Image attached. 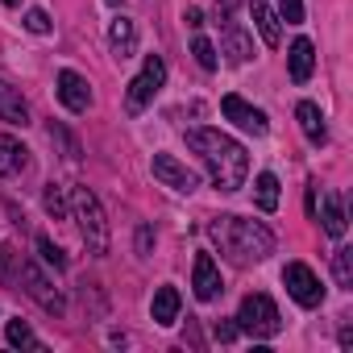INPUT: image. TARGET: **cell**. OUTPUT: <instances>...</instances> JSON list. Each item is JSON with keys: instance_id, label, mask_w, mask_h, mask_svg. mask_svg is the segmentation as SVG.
I'll list each match as a JSON object with an SVG mask.
<instances>
[{"instance_id": "d590c367", "label": "cell", "mask_w": 353, "mask_h": 353, "mask_svg": "<svg viewBox=\"0 0 353 353\" xmlns=\"http://www.w3.org/2000/svg\"><path fill=\"white\" fill-rule=\"evenodd\" d=\"M5 5H9V9H17V5H21V0H5Z\"/></svg>"}, {"instance_id": "d6a6232c", "label": "cell", "mask_w": 353, "mask_h": 353, "mask_svg": "<svg viewBox=\"0 0 353 353\" xmlns=\"http://www.w3.org/2000/svg\"><path fill=\"white\" fill-rule=\"evenodd\" d=\"M183 21H188L192 30H200V26H204V13H200V9H188V13H183Z\"/></svg>"}, {"instance_id": "836d02e7", "label": "cell", "mask_w": 353, "mask_h": 353, "mask_svg": "<svg viewBox=\"0 0 353 353\" xmlns=\"http://www.w3.org/2000/svg\"><path fill=\"white\" fill-rule=\"evenodd\" d=\"M341 349H353V328L349 324H341Z\"/></svg>"}, {"instance_id": "1f68e13d", "label": "cell", "mask_w": 353, "mask_h": 353, "mask_svg": "<svg viewBox=\"0 0 353 353\" xmlns=\"http://www.w3.org/2000/svg\"><path fill=\"white\" fill-rule=\"evenodd\" d=\"M150 241H154V233H150V225H141L137 229V254L141 258H150Z\"/></svg>"}, {"instance_id": "484cf974", "label": "cell", "mask_w": 353, "mask_h": 353, "mask_svg": "<svg viewBox=\"0 0 353 353\" xmlns=\"http://www.w3.org/2000/svg\"><path fill=\"white\" fill-rule=\"evenodd\" d=\"M192 54H196V63H200L204 71H216V46H212L208 38H196V42H192Z\"/></svg>"}, {"instance_id": "f546056e", "label": "cell", "mask_w": 353, "mask_h": 353, "mask_svg": "<svg viewBox=\"0 0 353 353\" xmlns=\"http://www.w3.org/2000/svg\"><path fill=\"white\" fill-rule=\"evenodd\" d=\"M50 137H54V141H63V150H67V158H71V162L79 158V145H75V141H71V137H67L59 125H50Z\"/></svg>"}, {"instance_id": "4dcf8cb0", "label": "cell", "mask_w": 353, "mask_h": 353, "mask_svg": "<svg viewBox=\"0 0 353 353\" xmlns=\"http://www.w3.org/2000/svg\"><path fill=\"white\" fill-rule=\"evenodd\" d=\"M237 332H241V328H237V324H229V320H216V328H212V336H216L221 345H229Z\"/></svg>"}, {"instance_id": "8fae6325", "label": "cell", "mask_w": 353, "mask_h": 353, "mask_svg": "<svg viewBox=\"0 0 353 353\" xmlns=\"http://www.w3.org/2000/svg\"><path fill=\"white\" fill-rule=\"evenodd\" d=\"M59 100L67 112H88L92 108V92H88V79L79 71H59Z\"/></svg>"}, {"instance_id": "7402d4cb", "label": "cell", "mask_w": 353, "mask_h": 353, "mask_svg": "<svg viewBox=\"0 0 353 353\" xmlns=\"http://www.w3.org/2000/svg\"><path fill=\"white\" fill-rule=\"evenodd\" d=\"M5 336H9V345H17V349H34V353H42V349H46V345L34 336V328H30L26 320H9Z\"/></svg>"}, {"instance_id": "ba28073f", "label": "cell", "mask_w": 353, "mask_h": 353, "mask_svg": "<svg viewBox=\"0 0 353 353\" xmlns=\"http://www.w3.org/2000/svg\"><path fill=\"white\" fill-rule=\"evenodd\" d=\"M221 108H225V117H229L237 129H245V133H254V137H262V133L270 129V125H266V112L254 108V104H245L241 96H225Z\"/></svg>"}, {"instance_id": "ac0fdd59", "label": "cell", "mask_w": 353, "mask_h": 353, "mask_svg": "<svg viewBox=\"0 0 353 353\" xmlns=\"http://www.w3.org/2000/svg\"><path fill=\"white\" fill-rule=\"evenodd\" d=\"M0 121L5 125H30V108H26L21 92L9 88V83H0Z\"/></svg>"}, {"instance_id": "ffe728a7", "label": "cell", "mask_w": 353, "mask_h": 353, "mask_svg": "<svg viewBox=\"0 0 353 353\" xmlns=\"http://www.w3.org/2000/svg\"><path fill=\"white\" fill-rule=\"evenodd\" d=\"M254 200H258V208H262V212H274V208H279V179H274L270 170H262V174H258V183H254Z\"/></svg>"}, {"instance_id": "5bb4252c", "label": "cell", "mask_w": 353, "mask_h": 353, "mask_svg": "<svg viewBox=\"0 0 353 353\" xmlns=\"http://www.w3.org/2000/svg\"><path fill=\"white\" fill-rule=\"evenodd\" d=\"M225 54L233 67H245L254 59V38L237 26V21H225Z\"/></svg>"}, {"instance_id": "3957f363", "label": "cell", "mask_w": 353, "mask_h": 353, "mask_svg": "<svg viewBox=\"0 0 353 353\" xmlns=\"http://www.w3.org/2000/svg\"><path fill=\"white\" fill-rule=\"evenodd\" d=\"M71 216L79 225V237H83L88 254L104 258L108 254V221H104V208L92 196V188H71Z\"/></svg>"}, {"instance_id": "277c9868", "label": "cell", "mask_w": 353, "mask_h": 353, "mask_svg": "<svg viewBox=\"0 0 353 353\" xmlns=\"http://www.w3.org/2000/svg\"><path fill=\"white\" fill-rule=\"evenodd\" d=\"M237 328H241V332H250V336H279V332H283V316H279V307H274V299H270V295L254 291V295H245V299H241Z\"/></svg>"}, {"instance_id": "d6986e66", "label": "cell", "mask_w": 353, "mask_h": 353, "mask_svg": "<svg viewBox=\"0 0 353 353\" xmlns=\"http://www.w3.org/2000/svg\"><path fill=\"white\" fill-rule=\"evenodd\" d=\"M179 307H183V299H179V291L174 287H158V295H154V324H162V328H170L174 320H179Z\"/></svg>"}, {"instance_id": "6da1fadb", "label": "cell", "mask_w": 353, "mask_h": 353, "mask_svg": "<svg viewBox=\"0 0 353 353\" xmlns=\"http://www.w3.org/2000/svg\"><path fill=\"white\" fill-rule=\"evenodd\" d=\"M188 145L204 158L216 192H237L250 174V154L241 141H233L221 129H188Z\"/></svg>"}, {"instance_id": "f1b7e54d", "label": "cell", "mask_w": 353, "mask_h": 353, "mask_svg": "<svg viewBox=\"0 0 353 353\" xmlns=\"http://www.w3.org/2000/svg\"><path fill=\"white\" fill-rule=\"evenodd\" d=\"M283 21L287 26H299L303 21V0H283Z\"/></svg>"}, {"instance_id": "603a6c76", "label": "cell", "mask_w": 353, "mask_h": 353, "mask_svg": "<svg viewBox=\"0 0 353 353\" xmlns=\"http://www.w3.org/2000/svg\"><path fill=\"white\" fill-rule=\"evenodd\" d=\"M332 274H336V287L353 291V250H349V245H341V250L332 254Z\"/></svg>"}, {"instance_id": "d4e9b609", "label": "cell", "mask_w": 353, "mask_h": 353, "mask_svg": "<svg viewBox=\"0 0 353 353\" xmlns=\"http://www.w3.org/2000/svg\"><path fill=\"white\" fill-rule=\"evenodd\" d=\"M38 254H42V262H50L54 270H67V262H71V258L50 241V237H38Z\"/></svg>"}, {"instance_id": "30bf717a", "label": "cell", "mask_w": 353, "mask_h": 353, "mask_svg": "<svg viewBox=\"0 0 353 353\" xmlns=\"http://www.w3.org/2000/svg\"><path fill=\"white\" fill-rule=\"evenodd\" d=\"M154 179H162L174 192H196V174L179 158H170V154H154Z\"/></svg>"}, {"instance_id": "9a60e30c", "label": "cell", "mask_w": 353, "mask_h": 353, "mask_svg": "<svg viewBox=\"0 0 353 353\" xmlns=\"http://www.w3.org/2000/svg\"><path fill=\"white\" fill-rule=\"evenodd\" d=\"M108 46H112L117 59H133V50H137V26H133L129 17H112V26H108Z\"/></svg>"}, {"instance_id": "5b68a950", "label": "cell", "mask_w": 353, "mask_h": 353, "mask_svg": "<svg viewBox=\"0 0 353 353\" xmlns=\"http://www.w3.org/2000/svg\"><path fill=\"white\" fill-rule=\"evenodd\" d=\"M17 283H26L30 299H38V303H42V312H50V316H63V312H67L63 291L50 283V274H46L34 258H17Z\"/></svg>"}, {"instance_id": "4316f807", "label": "cell", "mask_w": 353, "mask_h": 353, "mask_svg": "<svg viewBox=\"0 0 353 353\" xmlns=\"http://www.w3.org/2000/svg\"><path fill=\"white\" fill-rule=\"evenodd\" d=\"M13 262H17V250L13 245H0V283H17Z\"/></svg>"}, {"instance_id": "52a82bcc", "label": "cell", "mask_w": 353, "mask_h": 353, "mask_svg": "<svg viewBox=\"0 0 353 353\" xmlns=\"http://www.w3.org/2000/svg\"><path fill=\"white\" fill-rule=\"evenodd\" d=\"M283 283H287V295H291L299 307H320V303H324V287H320V279L312 274V266H303V262H287Z\"/></svg>"}, {"instance_id": "44dd1931", "label": "cell", "mask_w": 353, "mask_h": 353, "mask_svg": "<svg viewBox=\"0 0 353 353\" xmlns=\"http://www.w3.org/2000/svg\"><path fill=\"white\" fill-rule=\"evenodd\" d=\"M345 204H341V196H324V233L328 237H345Z\"/></svg>"}, {"instance_id": "8992f818", "label": "cell", "mask_w": 353, "mask_h": 353, "mask_svg": "<svg viewBox=\"0 0 353 353\" xmlns=\"http://www.w3.org/2000/svg\"><path fill=\"white\" fill-rule=\"evenodd\" d=\"M162 83H166V63H162V54H145V67H141V75L129 83V92H125V108L137 117L158 92H162Z\"/></svg>"}, {"instance_id": "7c38bea8", "label": "cell", "mask_w": 353, "mask_h": 353, "mask_svg": "<svg viewBox=\"0 0 353 353\" xmlns=\"http://www.w3.org/2000/svg\"><path fill=\"white\" fill-rule=\"evenodd\" d=\"M250 17H254V30L262 34L266 46H279V42H283V17L266 5V0H254V5H250Z\"/></svg>"}, {"instance_id": "e575fe53", "label": "cell", "mask_w": 353, "mask_h": 353, "mask_svg": "<svg viewBox=\"0 0 353 353\" xmlns=\"http://www.w3.org/2000/svg\"><path fill=\"white\" fill-rule=\"evenodd\" d=\"M216 5H221V13H225V17H229V13H233V9H237V5H241V0H216Z\"/></svg>"}, {"instance_id": "83f0119b", "label": "cell", "mask_w": 353, "mask_h": 353, "mask_svg": "<svg viewBox=\"0 0 353 353\" xmlns=\"http://www.w3.org/2000/svg\"><path fill=\"white\" fill-rule=\"evenodd\" d=\"M26 30H30V34H50V17H46V9H30V13H26Z\"/></svg>"}, {"instance_id": "4fadbf2b", "label": "cell", "mask_w": 353, "mask_h": 353, "mask_svg": "<svg viewBox=\"0 0 353 353\" xmlns=\"http://www.w3.org/2000/svg\"><path fill=\"white\" fill-rule=\"evenodd\" d=\"M30 166V150L9 137V133H0V179H13V174H21Z\"/></svg>"}, {"instance_id": "e0dca14e", "label": "cell", "mask_w": 353, "mask_h": 353, "mask_svg": "<svg viewBox=\"0 0 353 353\" xmlns=\"http://www.w3.org/2000/svg\"><path fill=\"white\" fill-rule=\"evenodd\" d=\"M312 67H316V50H312L307 38H299V42L287 50V71H291L295 83H307V79H312Z\"/></svg>"}, {"instance_id": "7a4b0ae2", "label": "cell", "mask_w": 353, "mask_h": 353, "mask_svg": "<svg viewBox=\"0 0 353 353\" xmlns=\"http://www.w3.org/2000/svg\"><path fill=\"white\" fill-rule=\"evenodd\" d=\"M212 241L221 245V254L233 262V266H254V262H266L274 254V233L262 225V221H241V216H216L208 225Z\"/></svg>"}, {"instance_id": "2e32d148", "label": "cell", "mask_w": 353, "mask_h": 353, "mask_svg": "<svg viewBox=\"0 0 353 353\" xmlns=\"http://www.w3.org/2000/svg\"><path fill=\"white\" fill-rule=\"evenodd\" d=\"M295 121H299V129H303V137H307L312 145H324V141H328V129H324L320 104H312V100H299V108H295Z\"/></svg>"}, {"instance_id": "cb8c5ba5", "label": "cell", "mask_w": 353, "mask_h": 353, "mask_svg": "<svg viewBox=\"0 0 353 353\" xmlns=\"http://www.w3.org/2000/svg\"><path fill=\"white\" fill-rule=\"evenodd\" d=\"M46 212H50L54 221H67V216H71V204H67V192H63L59 183H50V188H46Z\"/></svg>"}, {"instance_id": "9c48e42d", "label": "cell", "mask_w": 353, "mask_h": 353, "mask_svg": "<svg viewBox=\"0 0 353 353\" xmlns=\"http://www.w3.org/2000/svg\"><path fill=\"white\" fill-rule=\"evenodd\" d=\"M192 287H196V299H200V303L221 299L225 283H221V270H216L212 254H196V274H192Z\"/></svg>"}]
</instances>
